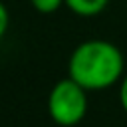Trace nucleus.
I'll return each mask as SVG.
<instances>
[{"mask_svg": "<svg viewBox=\"0 0 127 127\" xmlns=\"http://www.w3.org/2000/svg\"><path fill=\"white\" fill-rule=\"evenodd\" d=\"M30 4H32L40 14H52V12H56L62 4H65V0H30Z\"/></svg>", "mask_w": 127, "mask_h": 127, "instance_id": "20e7f679", "label": "nucleus"}, {"mask_svg": "<svg viewBox=\"0 0 127 127\" xmlns=\"http://www.w3.org/2000/svg\"><path fill=\"white\" fill-rule=\"evenodd\" d=\"M125 60L121 50L107 40H85L69 56L67 77L87 91H99L123 79Z\"/></svg>", "mask_w": 127, "mask_h": 127, "instance_id": "f257e3e1", "label": "nucleus"}, {"mask_svg": "<svg viewBox=\"0 0 127 127\" xmlns=\"http://www.w3.org/2000/svg\"><path fill=\"white\" fill-rule=\"evenodd\" d=\"M8 24H10L8 10H6V6L0 2V40H2V36L6 34V30H8Z\"/></svg>", "mask_w": 127, "mask_h": 127, "instance_id": "39448f33", "label": "nucleus"}, {"mask_svg": "<svg viewBox=\"0 0 127 127\" xmlns=\"http://www.w3.org/2000/svg\"><path fill=\"white\" fill-rule=\"evenodd\" d=\"M107 4H109V0H65V6L73 14L83 16V18H91V16L101 14L107 8Z\"/></svg>", "mask_w": 127, "mask_h": 127, "instance_id": "7ed1b4c3", "label": "nucleus"}, {"mask_svg": "<svg viewBox=\"0 0 127 127\" xmlns=\"http://www.w3.org/2000/svg\"><path fill=\"white\" fill-rule=\"evenodd\" d=\"M87 89L75 83L71 77L60 79L48 95V113L54 123L62 127L77 125L87 113Z\"/></svg>", "mask_w": 127, "mask_h": 127, "instance_id": "f03ea898", "label": "nucleus"}, {"mask_svg": "<svg viewBox=\"0 0 127 127\" xmlns=\"http://www.w3.org/2000/svg\"><path fill=\"white\" fill-rule=\"evenodd\" d=\"M119 103L127 113V75H123V79L119 81Z\"/></svg>", "mask_w": 127, "mask_h": 127, "instance_id": "423d86ee", "label": "nucleus"}]
</instances>
